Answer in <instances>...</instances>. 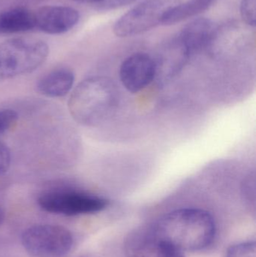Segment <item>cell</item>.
<instances>
[{
    "instance_id": "1",
    "label": "cell",
    "mask_w": 256,
    "mask_h": 257,
    "mask_svg": "<svg viewBox=\"0 0 256 257\" xmlns=\"http://www.w3.org/2000/svg\"><path fill=\"white\" fill-rule=\"evenodd\" d=\"M151 225L156 238L181 251H200L214 241L216 224L207 211L182 208L162 216Z\"/></svg>"
},
{
    "instance_id": "2",
    "label": "cell",
    "mask_w": 256,
    "mask_h": 257,
    "mask_svg": "<svg viewBox=\"0 0 256 257\" xmlns=\"http://www.w3.org/2000/svg\"><path fill=\"white\" fill-rule=\"evenodd\" d=\"M119 92L111 78L93 76L81 81L69 101V110L83 126H100L112 117L118 105Z\"/></svg>"
},
{
    "instance_id": "3",
    "label": "cell",
    "mask_w": 256,
    "mask_h": 257,
    "mask_svg": "<svg viewBox=\"0 0 256 257\" xmlns=\"http://www.w3.org/2000/svg\"><path fill=\"white\" fill-rule=\"evenodd\" d=\"M48 54V45L39 39L19 38L0 44V81L33 72Z\"/></svg>"
},
{
    "instance_id": "4",
    "label": "cell",
    "mask_w": 256,
    "mask_h": 257,
    "mask_svg": "<svg viewBox=\"0 0 256 257\" xmlns=\"http://www.w3.org/2000/svg\"><path fill=\"white\" fill-rule=\"evenodd\" d=\"M39 206L47 212L64 216L95 214L103 211L108 200L85 192L69 189H57L42 193L39 199Z\"/></svg>"
},
{
    "instance_id": "5",
    "label": "cell",
    "mask_w": 256,
    "mask_h": 257,
    "mask_svg": "<svg viewBox=\"0 0 256 257\" xmlns=\"http://www.w3.org/2000/svg\"><path fill=\"white\" fill-rule=\"evenodd\" d=\"M21 241L26 251L33 257H64L74 244L69 229L51 224L29 227L23 232Z\"/></svg>"
},
{
    "instance_id": "6",
    "label": "cell",
    "mask_w": 256,
    "mask_h": 257,
    "mask_svg": "<svg viewBox=\"0 0 256 257\" xmlns=\"http://www.w3.org/2000/svg\"><path fill=\"white\" fill-rule=\"evenodd\" d=\"M179 0H144L114 24V34L119 37H129L141 34L162 24L165 15L178 4Z\"/></svg>"
},
{
    "instance_id": "7",
    "label": "cell",
    "mask_w": 256,
    "mask_h": 257,
    "mask_svg": "<svg viewBox=\"0 0 256 257\" xmlns=\"http://www.w3.org/2000/svg\"><path fill=\"white\" fill-rule=\"evenodd\" d=\"M120 77L128 91L133 93L141 91L156 78L153 57L144 53L129 56L120 66Z\"/></svg>"
},
{
    "instance_id": "8",
    "label": "cell",
    "mask_w": 256,
    "mask_h": 257,
    "mask_svg": "<svg viewBox=\"0 0 256 257\" xmlns=\"http://www.w3.org/2000/svg\"><path fill=\"white\" fill-rule=\"evenodd\" d=\"M36 28L51 35L63 34L73 28L79 21L76 9L67 6H49L35 13Z\"/></svg>"
},
{
    "instance_id": "9",
    "label": "cell",
    "mask_w": 256,
    "mask_h": 257,
    "mask_svg": "<svg viewBox=\"0 0 256 257\" xmlns=\"http://www.w3.org/2000/svg\"><path fill=\"white\" fill-rule=\"evenodd\" d=\"M191 57L179 37L164 44L154 60L156 78L165 81L178 73Z\"/></svg>"
},
{
    "instance_id": "10",
    "label": "cell",
    "mask_w": 256,
    "mask_h": 257,
    "mask_svg": "<svg viewBox=\"0 0 256 257\" xmlns=\"http://www.w3.org/2000/svg\"><path fill=\"white\" fill-rule=\"evenodd\" d=\"M217 33L216 24L207 18H198L188 24L179 35V39L190 55L205 49Z\"/></svg>"
},
{
    "instance_id": "11",
    "label": "cell",
    "mask_w": 256,
    "mask_h": 257,
    "mask_svg": "<svg viewBox=\"0 0 256 257\" xmlns=\"http://www.w3.org/2000/svg\"><path fill=\"white\" fill-rule=\"evenodd\" d=\"M124 253L126 257H163L151 225L141 226L129 234L124 242Z\"/></svg>"
},
{
    "instance_id": "12",
    "label": "cell",
    "mask_w": 256,
    "mask_h": 257,
    "mask_svg": "<svg viewBox=\"0 0 256 257\" xmlns=\"http://www.w3.org/2000/svg\"><path fill=\"white\" fill-rule=\"evenodd\" d=\"M75 82V75L69 69L53 71L39 80L37 89L44 96L60 98L66 96L72 90Z\"/></svg>"
},
{
    "instance_id": "13",
    "label": "cell",
    "mask_w": 256,
    "mask_h": 257,
    "mask_svg": "<svg viewBox=\"0 0 256 257\" xmlns=\"http://www.w3.org/2000/svg\"><path fill=\"white\" fill-rule=\"evenodd\" d=\"M35 28V13L27 9L14 8L0 13V35L24 33Z\"/></svg>"
},
{
    "instance_id": "14",
    "label": "cell",
    "mask_w": 256,
    "mask_h": 257,
    "mask_svg": "<svg viewBox=\"0 0 256 257\" xmlns=\"http://www.w3.org/2000/svg\"><path fill=\"white\" fill-rule=\"evenodd\" d=\"M216 0H189L184 3H178L165 15L162 20L163 25H172L189 18L196 16L208 9Z\"/></svg>"
},
{
    "instance_id": "15",
    "label": "cell",
    "mask_w": 256,
    "mask_h": 257,
    "mask_svg": "<svg viewBox=\"0 0 256 257\" xmlns=\"http://www.w3.org/2000/svg\"><path fill=\"white\" fill-rule=\"evenodd\" d=\"M226 257H256L255 241L239 243L231 246L227 250Z\"/></svg>"
},
{
    "instance_id": "16",
    "label": "cell",
    "mask_w": 256,
    "mask_h": 257,
    "mask_svg": "<svg viewBox=\"0 0 256 257\" xmlns=\"http://www.w3.org/2000/svg\"><path fill=\"white\" fill-rule=\"evenodd\" d=\"M256 0H242L240 15L248 25L255 27L256 22Z\"/></svg>"
},
{
    "instance_id": "17",
    "label": "cell",
    "mask_w": 256,
    "mask_h": 257,
    "mask_svg": "<svg viewBox=\"0 0 256 257\" xmlns=\"http://www.w3.org/2000/svg\"><path fill=\"white\" fill-rule=\"evenodd\" d=\"M18 119L16 111L12 109L0 110V135L4 134L14 127Z\"/></svg>"
},
{
    "instance_id": "18",
    "label": "cell",
    "mask_w": 256,
    "mask_h": 257,
    "mask_svg": "<svg viewBox=\"0 0 256 257\" xmlns=\"http://www.w3.org/2000/svg\"><path fill=\"white\" fill-rule=\"evenodd\" d=\"M12 155L10 150L0 141V175H4L10 169Z\"/></svg>"
},
{
    "instance_id": "19",
    "label": "cell",
    "mask_w": 256,
    "mask_h": 257,
    "mask_svg": "<svg viewBox=\"0 0 256 257\" xmlns=\"http://www.w3.org/2000/svg\"><path fill=\"white\" fill-rule=\"evenodd\" d=\"M135 0H99L95 6L101 10H111L127 6Z\"/></svg>"
},
{
    "instance_id": "20",
    "label": "cell",
    "mask_w": 256,
    "mask_h": 257,
    "mask_svg": "<svg viewBox=\"0 0 256 257\" xmlns=\"http://www.w3.org/2000/svg\"><path fill=\"white\" fill-rule=\"evenodd\" d=\"M159 242H160L163 257H185L183 252L176 248L174 246L171 245L168 243L163 242V241H159Z\"/></svg>"
},
{
    "instance_id": "21",
    "label": "cell",
    "mask_w": 256,
    "mask_h": 257,
    "mask_svg": "<svg viewBox=\"0 0 256 257\" xmlns=\"http://www.w3.org/2000/svg\"><path fill=\"white\" fill-rule=\"evenodd\" d=\"M72 1L77 2V3H93V4H96L99 0H72Z\"/></svg>"
},
{
    "instance_id": "22",
    "label": "cell",
    "mask_w": 256,
    "mask_h": 257,
    "mask_svg": "<svg viewBox=\"0 0 256 257\" xmlns=\"http://www.w3.org/2000/svg\"><path fill=\"white\" fill-rule=\"evenodd\" d=\"M5 218V214L4 212H3V210L0 208V226H1L2 223L4 221Z\"/></svg>"
}]
</instances>
